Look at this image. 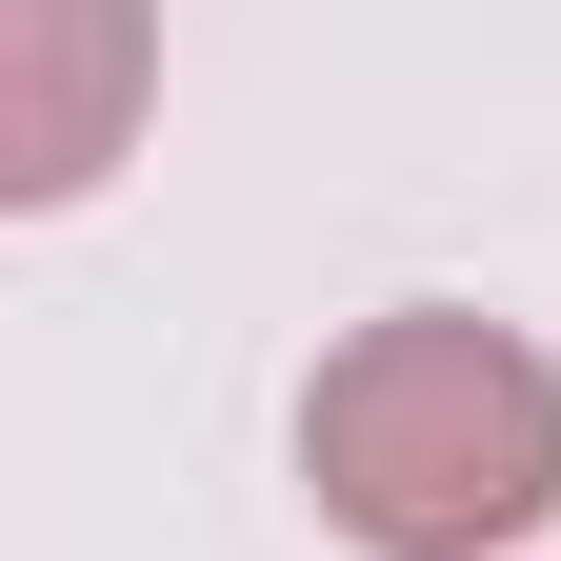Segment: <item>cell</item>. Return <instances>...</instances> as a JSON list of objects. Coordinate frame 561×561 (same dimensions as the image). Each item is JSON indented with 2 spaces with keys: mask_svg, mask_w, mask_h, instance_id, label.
<instances>
[{
  "mask_svg": "<svg viewBox=\"0 0 561 561\" xmlns=\"http://www.w3.org/2000/svg\"><path fill=\"white\" fill-rule=\"evenodd\" d=\"M140 101H161V21H140V0H0V201H21V221L101 201Z\"/></svg>",
  "mask_w": 561,
  "mask_h": 561,
  "instance_id": "7a4b0ae2",
  "label": "cell"
},
{
  "mask_svg": "<svg viewBox=\"0 0 561 561\" xmlns=\"http://www.w3.org/2000/svg\"><path fill=\"white\" fill-rule=\"evenodd\" d=\"M301 502L362 561H522L561 522V341L481 301H381L301 362Z\"/></svg>",
  "mask_w": 561,
  "mask_h": 561,
  "instance_id": "6da1fadb",
  "label": "cell"
}]
</instances>
